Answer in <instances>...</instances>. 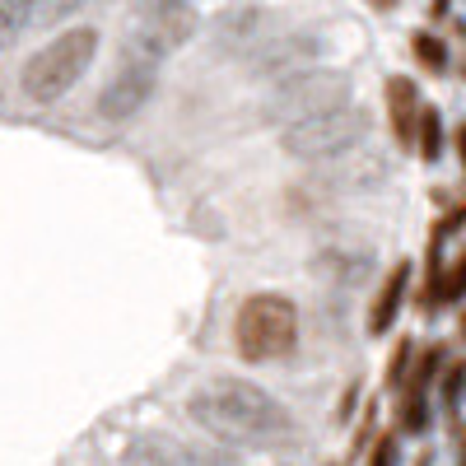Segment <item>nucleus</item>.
<instances>
[{
    "label": "nucleus",
    "instance_id": "f8f14e48",
    "mask_svg": "<svg viewBox=\"0 0 466 466\" xmlns=\"http://www.w3.org/2000/svg\"><path fill=\"white\" fill-rule=\"evenodd\" d=\"M37 19V0H0V52L19 43V33H28Z\"/></svg>",
    "mask_w": 466,
    "mask_h": 466
},
{
    "label": "nucleus",
    "instance_id": "39448f33",
    "mask_svg": "<svg viewBox=\"0 0 466 466\" xmlns=\"http://www.w3.org/2000/svg\"><path fill=\"white\" fill-rule=\"evenodd\" d=\"M350 98V80L340 70H318V66H303V70H289L276 80L266 98V122L276 127H294L303 116H313L331 103H345Z\"/></svg>",
    "mask_w": 466,
    "mask_h": 466
},
{
    "label": "nucleus",
    "instance_id": "9d476101",
    "mask_svg": "<svg viewBox=\"0 0 466 466\" xmlns=\"http://www.w3.org/2000/svg\"><path fill=\"white\" fill-rule=\"evenodd\" d=\"M420 89L415 80H406V75H392L387 80V112H392V131L401 145H415V122H420Z\"/></svg>",
    "mask_w": 466,
    "mask_h": 466
},
{
    "label": "nucleus",
    "instance_id": "20e7f679",
    "mask_svg": "<svg viewBox=\"0 0 466 466\" xmlns=\"http://www.w3.org/2000/svg\"><path fill=\"white\" fill-rule=\"evenodd\" d=\"M369 112L345 98V103H331L313 116H303L294 127H280V149L294 154V159H336V154H350L364 136H369Z\"/></svg>",
    "mask_w": 466,
    "mask_h": 466
},
{
    "label": "nucleus",
    "instance_id": "f03ea898",
    "mask_svg": "<svg viewBox=\"0 0 466 466\" xmlns=\"http://www.w3.org/2000/svg\"><path fill=\"white\" fill-rule=\"evenodd\" d=\"M98 56V28H70V33H56L47 47H37L19 75V89L24 98L33 103H56L66 98L75 85H80V75L94 66Z\"/></svg>",
    "mask_w": 466,
    "mask_h": 466
},
{
    "label": "nucleus",
    "instance_id": "4468645a",
    "mask_svg": "<svg viewBox=\"0 0 466 466\" xmlns=\"http://www.w3.org/2000/svg\"><path fill=\"white\" fill-rule=\"evenodd\" d=\"M410 47H415V56L430 66V70H443V66H448V47L439 43L434 33H415V43H410Z\"/></svg>",
    "mask_w": 466,
    "mask_h": 466
},
{
    "label": "nucleus",
    "instance_id": "f3484780",
    "mask_svg": "<svg viewBox=\"0 0 466 466\" xmlns=\"http://www.w3.org/2000/svg\"><path fill=\"white\" fill-rule=\"evenodd\" d=\"M461 373H466V369H448V387H443V401H448V410H457V392H461Z\"/></svg>",
    "mask_w": 466,
    "mask_h": 466
},
{
    "label": "nucleus",
    "instance_id": "423d86ee",
    "mask_svg": "<svg viewBox=\"0 0 466 466\" xmlns=\"http://www.w3.org/2000/svg\"><path fill=\"white\" fill-rule=\"evenodd\" d=\"M191 33H197V10H191V0H145L140 28L131 33V43L122 52L145 56V61H164L168 52H177L187 43Z\"/></svg>",
    "mask_w": 466,
    "mask_h": 466
},
{
    "label": "nucleus",
    "instance_id": "ddd939ff",
    "mask_svg": "<svg viewBox=\"0 0 466 466\" xmlns=\"http://www.w3.org/2000/svg\"><path fill=\"white\" fill-rule=\"evenodd\" d=\"M415 140H420L424 159H439V154H443V116H439V107H420Z\"/></svg>",
    "mask_w": 466,
    "mask_h": 466
},
{
    "label": "nucleus",
    "instance_id": "1a4fd4ad",
    "mask_svg": "<svg viewBox=\"0 0 466 466\" xmlns=\"http://www.w3.org/2000/svg\"><path fill=\"white\" fill-rule=\"evenodd\" d=\"M127 466H219V461L173 439H136L127 448Z\"/></svg>",
    "mask_w": 466,
    "mask_h": 466
},
{
    "label": "nucleus",
    "instance_id": "6e6552de",
    "mask_svg": "<svg viewBox=\"0 0 466 466\" xmlns=\"http://www.w3.org/2000/svg\"><path fill=\"white\" fill-rule=\"evenodd\" d=\"M322 56V43L313 33H285V37H266V43L252 52L257 61V75H266V80H280V75L289 70H303L313 66Z\"/></svg>",
    "mask_w": 466,
    "mask_h": 466
},
{
    "label": "nucleus",
    "instance_id": "f257e3e1",
    "mask_svg": "<svg viewBox=\"0 0 466 466\" xmlns=\"http://www.w3.org/2000/svg\"><path fill=\"white\" fill-rule=\"evenodd\" d=\"M187 415L210 430L224 443H248V448H266L289 439V415L285 406L266 392V387L248 382V378H210L197 392L187 397Z\"/></svg>",
    "mask_w": 466,
    "mask_h": 466
},
{
    "label": "nucleus",
    "instance_id": "0eeeda50",
    "mask_svg": "<svg viewBox=\"0 0 466 466\" xmlns=\"http://www.w3.org/2000/svg\"><path fill=\"white\" fill-rule=\"evenodd\" d=\"M154 85H159V61L122 52V61H116V70L107 75V85L98 94V116L103 122H131V116L149 103Z\"/></svg>",
    "mask_w": 466,
    "mask_h": 466
},
{
    "label": "nucleus",
    "instance_id": "a211bd4d",
    "mask_svg": "<svg viewBox=\"0 0 466 466\" xmlns=\"http://www.w3.org/2000/svg\"><path fill=\"white\" fill-rule=\"evenodd\" d=\"M373 5H392V0H373Z\"/></svg>",
    "mask_w": 466,
    "mask_h": 466
},
{
    "label": "nucleus",
    "instance_id": "9b49d317",
    "mask_svg": "<svg viewBox=\"0 0 466 466\" xmlns=\"http://www.w3.org/2000/svg\"><path fill=\"white\" fill-rule=\"evenodd\" d=\"M406 280H410V266H392V276L382 280L378 299H373V313H369V331H387L392 327V318L401 313V299H406Z\"/></svg>",
    "mask_w": 466,
    "mask_h": 466
},
{
    "label": "nucleus",
    "instance_id": "dca6fc26",
    "mask_svg": "<svg viewBox=\"0 0 466 466\" xmlns=\"http://www.w3.org/2000/svg\"><path fill=\"white\" fill-rule=\"evenodd\" d=\"M369 466H397V443L392 439H378V448H373V461Z\"/></svg>",
    "mask_w": 466,
    "mask_h": 466
},
{
    "label": "nucleus",
    "instance_id": "2eb2a0df",
    "mask_svg": "<svg viewBox=\"0 0 466 466\" xmlns=\"http://www.w3.org/2000/svg\"><path fill=\"white\" fill-rule=\"evenodd\" d=\"M80 5H89V0H37V19L33 24H56V19L75 15Z\"/></svg>",
    "mask_w": 466,
    "mask_h": 466
},
{
    "label": "nucleus",
    "instance_id": "7ed1b4c3",
    "mask_svg": "<svg viewBox=\"0 0 466 466\" xmlns=\"http://www.w3.org/2000/svg\"><path fill=\"white\" fill-rule=\"evenodd\" d=\"M299 340V308L285 294H252L233 318V345L248 364L285 360Z\"/></svg>",
    "mask_w": 466,
    "mask_h": 466
}]
</instances>
